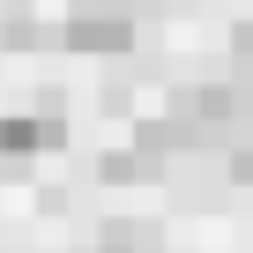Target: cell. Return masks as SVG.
Masks as SVG:
<instances>
[{"label":"cell","mask_w":253,"mask_h":253,"mask_svg":"<svg viewBox=\"0 0 253 253\" xmlns=\"http://www.w3.org/2000/svg\"><path fill=\"white\" fill-rule=\"evenodd\" d=\"M89 253H164V231H157V223H142V216H104Z\"/></svg>","instance_id":"7a4b0ae2"},{"label":"cell","mask_w":253,"mask_h":253,"mask_svg":"<svg viewBox=\"0 0 253 253\" xmlns=\"http://www.w3.org/2000/svg\"><path fill=\"white\" fill-rule=\"evenodd\" d=\"M67 15H134V0H75Z\"/></svg>","instance_id":"5b68a950"},{"label":"cell","mask_w":253,"mask_h":253,"mask_svg":"<svg viewBox=\"0 0 253 253\" xmlns=\"http://www.w3.org/2000/svg\"><path fill=\"white\" fill-rule=\"evenodd\" d=\"M97 179L104 186H149V179H164V157H149V149H112V157H97Z\"/></svg>","instance_id":"3957f363"},{"label":"cell","mask_w":253,"mask_h":253,"mask_svg":"<svg viewBox=\"0 0 253 253\" xmlns=\"http://www.w3.org/2000/svg\"><path fill=\"white\" fill-rule=\"evenodd\" d=\"M231 60L253 75V23H238V30H231Z\"/></svg>","instance_id":"8992f818"},{"label":"cell","mask_w":253,"mask_h":253,"mask_svg":"<svg viewBox=\"0 0 253 253\" xmlns=\"http://www.w3.org/2000/svg\"><path fill=\"white\" fill-rule=\"evenodd\" d=\"M60 45H67V52L119 60V52H134V15H67V23H60Z\"/></svg>","instance_id":"6da1fadb"},{"label":"cell","mask_w":253,"mask_h":253,"mask_svg":"<svg viewBox=\"0 0 253 253\" xmlns=\"http://www.w3.org/2000/svg\"><path fill=\"white\" fill-rule=\"evenodd\" d=\"M52 38H60V30L38 23L30 0H8V15H0V45H8V52H38V45H52Z\"/></svg>","instance_id":"277c9868"}]
</instances>
